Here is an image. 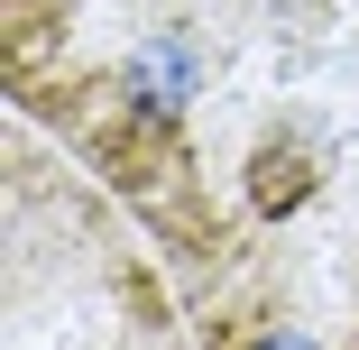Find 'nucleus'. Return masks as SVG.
<instances>
[{"instance_id":"2","label":"nucleus","mask_w":359,"mask_h":350,"mask_svg":"<svg viewBox=\"0 0 359 350\" xmlns=\"http://www.w3.org/2000/svg\"><path fill=\"white\" fill-rule=\"evenodd\" d=\"M10 332L0 350H203L166 258L55 148L10 120Z\"/></svg>"},{"instance_id":"1","label":"nucleus","mask_w":359,"mask_h":350,"mask_svg":"<svg viewBox=\"0 0 359 350\" xmlns=\"http://www.w3.org/2000/svg\"><path fill=\"white\" fill-rule=\"evenodd\" d=\"M10 111L138 222L203 350H359V0H10Z\"/></svg>"}]
</instances>
